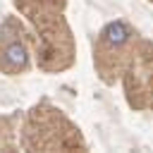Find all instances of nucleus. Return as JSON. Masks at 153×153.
<instances>
[{
  "label": "nucleus",
  "mask_w": 153,
  "mask_h": 153,
  "mask_svg": "<svg viewBox=\"0 0 153 153\" xmlns=\"http://www.w3.org/2000/svg\"><path fill=\"white\" fill-rule=\"evenodd\" d=\"M127 38H129V31H127V26H124L122 22H112V24H108V29H105V41H108V43L120 45V43H124Z\"/></svg>",
  "instance_id": "obj_1"
},
{
  "label": "nucleus",
  "mask_w": 153,
  "mask_h": 153,
  "mask_svg": "<svg viewBox=\"0 0 153 153\" xmlns=\"http://www.w3.org/2000/svg\"><path fill=\"white\" fill-rule=\"evenodd\" d=\"M5 55H7V60L12 62V65H26V50L19 45V43H12V45H7V50H5Z\"/></svg>",
  "instance_id": "obj_2"
}]
</instances>
